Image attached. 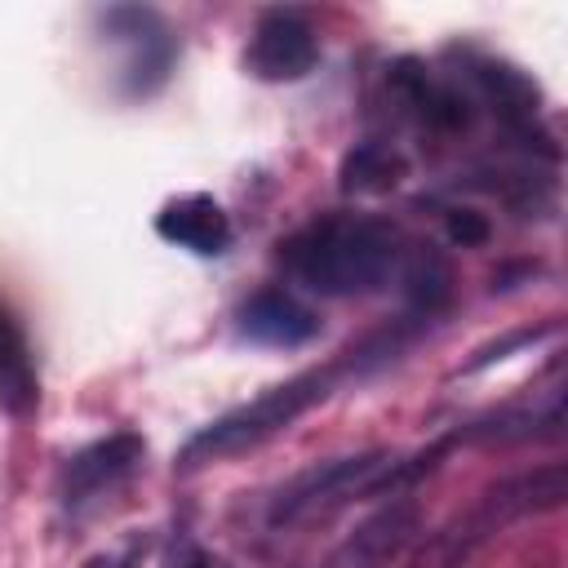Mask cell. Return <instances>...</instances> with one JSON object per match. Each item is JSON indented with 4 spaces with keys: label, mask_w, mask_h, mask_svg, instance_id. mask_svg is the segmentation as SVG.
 <instances>
[{
    "label": "cell",
    "mask_w": 568,
    "mask_h": 568,
    "mask_svg": "<svg viewBox=\"0 0 568 568\" xmlns=\"http://www.w3.org/2000/svg\"><path fill=\"white\" fill-rule=\"evenodd\" d=\"M284 271L324 297H359L390 284L404 266V240L390 222L328 213L280 244Z\"/></svg>",
    "instance_id": "6da1fadb"
},
{
    "label": "cell",
    "mask_w": 568,
    "mask_h": 568,
    "mask_svg": "<svg viewBox=\"0 0 568 568\" xmlns=\"http://www.w3.org/2000/svg\"><path fill=\"white\" fill-rule=\"evenodd\" d=\"M333 390V368H311V373H297L271 390H262L257 399L222 413L217 422H209L204 430H195L182 453H178V470L191 475L200 466H213V462H226L244 448H257L262 439L280 435L284 426H293L311 404H320L324 395Z\"/></svg>",
    "instance_id": "7a4b0ae2"
},
{
    "label": "cell",
    "mask_w": 568,
    "mask_h": 568,
    "mask_svg": "<svg viewBox=\"0 0 568 568\" xmlns=\"http://www.w3.org/2000/svg\"><path fill=\"white\" fill-rule=\"evenodd\" d=\"M390 453H355V457H333V462H315L306 466L302 475H293L275 497H271V510L266 519L280 528V524H297L315 510H328L355 493H377L382 488V475L390 470Z\"/></svg>",
    "instance_id": "3957f363"
},
{
    "label": "cell",
    "mask_w": 568,
    "mask_h": 568,
    "mask_svg": "<svg viewBox=\"0 0 568 568\" xmlns=\"http://www.w3.org/2000/svg\"><path fill=\"white\" fill-rule=\"evenodd\" d=\"M564 497H568V470L564 466H546V470H532V475H519V479L497 484L493 493H484L479 510H470L466 524H457V532L448 537V564L457 559V550L466 555L475 541H484L501 524H510V519H519L528 510H550Z\"/></svg>",
    "instance_id": "277c9868"
},
{
    "label": "cell",
    "mask_w": 568,
    "mask_h": 568,
    "mask_svg": "<svg viewBox=\"0 0 568 568\" xmlns=\"http://www.w3.org/2000/svg\"><path fill=\"white\" fill-rule=\"evenodd\" d=\"M320 58V40L311 31V22L293 9H266L253 27V40H248V71L257 80H271V84H284V80H302Z\"/></svg>",
    "instance_id": "5b68a950"
},
{
    "label": "cell",
    "mask_w": 568,
    "mask_h": 568,
    "mask_svg": "<svg viewBox=\"0 0 568 568\" xmlns=\"http://www.w3.org/2000/svg\"><path fill=\"white\" fill-rule=\"evenodd\" d=\"M142 453H146L142 435H129V430L106 435V439L80 448V453L67 462V470H62V501H67V506H80V501L106 493L111 484H120V479L142 462Z\"/></svg>",
    "instance_id": "8992f818"
},
{
    "label": "cell",
    "mask_w": 568,
    "mask_h": 568,
    "mask_svg": "<svg viewBox=\"0 0 568 568\" xmlns=\"http://www.w3.org/2000/svg\"><path fill=\"white\" fill-rule=\"evenodd\" d=\"M155 231L160 240L191 248L200 257H217L231 244V217L222 213V204L213 195H178L155 213Z\"/></svg>",
    "instance_id": "52a82bcc"
},
{
    "label": "cell",
    "mask_w": 568,
    "mask_h": 568,
    "mask_svg": "<svg viewBox=\"0 0 568 568\" xmlns=\"http://www.w3.org/2000/svg\"><path fill=\"white\" fill-rule=\"evenodd\" d=\"M240 333L257 346H302L320 333V320L284 288H262L240 306Z\"/></svg>",
    "instance_id": "ba28073f"
},
{
    "label": "cell",
    "mask_w": 568,
    "mask_h": 568,
    "mask_svg": "<svg viewBox=\"0 0 568 568\" xmlns=\"http://www.w3.org/2000/svg\"><path fill=\"white\" fill-rule=\"evenodd\" d=\"M40 404V377L27 351V337L13 320V311L0 302V408L13 417H27Z\"/></svg>",
    "instance_id": "9c48e42d"
},
{
    "label": "cell",
    "mask_w": 568,
    "mask_h": 568,
    "mask_svg": "<svg viewBox=\"0 0 568 568\" xmlns=\"http://www.w3.org/2000/svg\"><path fill=\"white\" fill-rule=\"evenodd\" d=\"M337 178H342V191L346 195H382V191L399 186L404 160L390 146H382V142H359L355 151H346Z\"/></svg>",
    "instance_id": "30bf717a"
},
{
    "label": "cell",
    "mask_w": 568,
    "mask_h": 568,
    "mask_svg": "<svg viewBox=\"0 0 568 568\" xmlns=\"http://www.w3.org/2000/svg\"><path fill=\"white\" fill-rule=\"evenodd\" d=\"M408 266H404V280H408V293L417 297V306L422 311H435L444 297H448V284H453V275H448V266H444V257L439 253H430V244L426 248H417L413 257H404Z\"/></svg>",
    "instance_id": "8fae6325"
},
{
    "label": "cell",
    "mask_w": 568,
    "mask_h": 568,
    "mask_svg": "<svg viewBox=\"0 0 568 568\" xmlns=\"http://www.w3.org/2000/svg\"><path fill=\"white\" fill-rule=\"evenodd\" d=\"M488 217L484 213H470V209H453L448 213V240L453 244H462V248H479V244H488Z\"/></svg>",
    "instance_id": "7c38bea8"
},
{
    "label": "cell",
    "mask_w": 568,
    "mask_h": 568,
    "mask_svg": "<svg viewBox=\"0 0 568 568\" xmlns=\"http://www.w3.org/2000/svg\"><path fill=\"white\" fill-rule=\"evenodd\" d=\"M182 568H226V564H222V559H213L209 550H191V555L182 559Z\"/></svg>",
    "instance_id": "4fadbf2b"
},
{
    "label": "cell",
    "mask_w": 568,
    "mask_h": 568,
    "mask_svg": "<svg viewBox=\"0 0 568 568\" xmlns=\"http://www.w3.org/2000/svg\"><path fill=\"white\" fill-rule=\"evenodd\" d=\"M84 568H124V559H115V555H93V559H84Z\"/></svg>",
    "instance_id": "5bb4252c"
}]
</instances>
